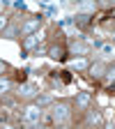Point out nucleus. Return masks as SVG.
I'll use <instances>...</instances> for the list:
<instances>
[{"label": "nucleus", "instance_id": "obj_1", "mask_svg": "<svg viewBox=\"0 0 115 129\" xmlns=\"http://www.w3.org/2000/svg\"><path fill=\"white\" fill-rule=\"evenodd\" d=\"M48 115H51V122H53V124H69L71 118H74V106H71V102H67V99L53 102L51 108H48Z\"/></svg>", "mask_w": 115, "mask_h": 129}, {"label": "nucleus", "instance_id": "obj_2", "mask_svg": "<svg viewBox=\"0 0 115 129\" xmlns=\"http://www.w3.org/2000/svg\"><path fill=\"white\" fill-rule=\"evenodd\" d=\"M44 113H46V111H44L39 104H35V102H25L21 122H23V124H39L42 118H44Z\"/></svg>", "mask_w": 115, "mask_h": 129}, {"label": "nucleus", "instance_id": "obj_3", "mask_svg": "<svg viewBox=\"0 0 115 129\" xmlns=\"http://www.w3.org/2000/svg\"><path fill=\"white\" fill-rule=\"evenodd\" d=\"M42 25H44V16L42 14H30V16H25V21L21 23V35L23 37L25 35H32V32L42 30Z\"/></svg>", "mask_w": 115, "mask_h": 129}, {"label": "nucleus", "instance_id": "obj_4", "mask_svg": "<svg viewBox=\"0 0 115 129\" xmlns=\"http://www.w3.org/2000/svg\"><path fill=\"white\" fill-rule=\"evenodd\" d=\"M92 94L90 92H85V90H81V92H76V97L71 99V106H74V113H85L90 106H92Z\"/></svg>", "mask_w": 115, "mask_h": 129}, {"label": "nucleus", "instance_id": "obj_5", "mask_svg": "<svg viewBox=\"0 0 115 129\" xmlns=\"http://www.w3.org/2000/svg\"><path fill=\"white\" fill-rule=\"evenodd\" d=\"M46 55L51 58V60H55V62H67L69 51H67V46H64V44H48Z\"/></svg>", "mask_w": 115, "mask_h": 129}, {"label": "nucleus", "instance_id": "obj_6", "mask_svg": "<svg viewBox=\"0 0 115 129\" xmlns=\"http://www.w3.org/2000/svg\"><path fill=\"white\" fill-rule=\"evenodd\" d=\"M90 44L88 42H83V39H71L69 42V46H67V51H69V55H76V58H81V55H88L90 53Z\"/></svg>", "mask_w": 115, "mask_h": 129}, {"label": "nucleus", "instance_id": "obj_7", "mask_svg": "<svg viewBox=\"0 0 115 129\" xmlns=\"http://www.w3.org/2000/svg\"><path fill=\"white\" fill-rule=\"evenodd\" d=\"M85 74H88V78H90V81H104L106 64H104V62H99V60H94V62H90V64H88Z\"/></svg>", "mask_w": 115, "mask_h": 129}, {"label": "nucleus", "instance_id": "obj_8", "mask_svg": "<svg viewBox=\"0 0 115 129\" xmlns=\"http://www.w3.org/2000/svg\"><path fill=\"white\" fill-rule=\"evenodd\" d=\"M42 42H44V32H42V30L32 32V35H25V37H23V51H25V53L35 51V48H37Z\"/></svg>", "mask_w": 115, "mask_h": 129}, {"label": "nucleus", "instance_id": "obj_9", "mask_svg": "<svg viewBox=\"0 0 115 129\" xmlns=\"http://www.w3.org/2000/svg\"><path fill=\"white\" fill-rule=\"evenodd\" d=\"M21 97L23 102H35V97L39 94V88L35 85V83H23L21 88H19V92H16Z\"/></svg>", "mask_w": 115, "mask_h": 129}, {"label": "nucleus", "instance_id": "obj_10", "mask_svg": "<svg viewBox=\"0 0 115 129\" xmlns=\"http://www.w3.org/2000/svg\"><path fill=\"white\" fill-rule=\"evenodd\" d=\"M85 124H90V127H101L104 124V115H101V111H92V106L85 111Z\"/></svg>", "mask_w": 115, "mask_h": 129}, {"label": "nucleus", "instance_id": "obj_11", "mask_svg": "<svg viewBox=\"0 0 115 129\" xmlns=\"http://www.w3.org/2000/svg\"><path fill=\"white\" fill-rule=\"evenodd\" d=\"M12 90H14V81L7 74H0V99L7 97V94H12Z\"/></svg>", "mask_w": 115, "mask_h": 129}, {"label": "nucleus", "instance_id": "obj_12", "mask_svg": "<svg viewBox=\"0 0 115 129\" xmlns=\"http://www.w3.org/2000/svg\"><path fill=\"white\" fill-rule=\"evenodd\" d=\"M88 64H90L88 55H81V58L69 60V69H71V72H85V69H88Z\"/></svg>", "mask_w": 115, "mask_h": 129}, {"label": "nucleus", "instance_id": "obj_13", "mask_svg": "<svg viewBox=\"0 0 115 129\" xmlns=\"http://www.w3.org/2000/svg\"><path fill=\"white\" fill-rule=\"evenodd\" d=\"M74 23H76L78 28H83V30H85V28H90V25H92V14H88V12H85V14H76Z\"/></svg>", "mask_w": 115, "mask_h": 129}, {"label": "nucleus", "instance_id": "obj_14", "mask_svg": "<svg viewBox=\"0 0 115 129\" xmlns=\"http://www.w3.org/2000/svg\"><path fill=\"white\" fill-rule=\"evenodd\" d=\"M35 104H39L42 108H46V106H51V104H53V97H51V94H46V92H39V94L35 97Z\"/></svg>", "mask_w": 115, "mask_h": 129}, {"label": "nucleus", "instance_id": "obj_15", "mask_svg": "<svg viewBox=\"0 0 115 129\" xmlns=\"http://www.w3.org/2000/svg\"><path fill=\"white\" fill-rule=\"evenodd\" d=\"M104 81H106V85H115V64H110V67H108V64H106V74H104Z\"/></svg>", "mask_w": 115, "mask_h": 129}, {"label": "nucleus", "instance_id": "obj_16", "mask_svg": "<svg viewBox=\"0 0 115 129\" xmlns=\"http://www.w3.org/2000/svg\"><path fill=\"white\" fill-rule=\"evenodd\" d=\"M9 21H12V19H9V16H7V14H3V12H0V35H3V32H5V28L9 25Z\"/></svg>", "mask_w": 115, "mask_h": 129}, {"label": "nucleus", "instance_id": "obj_17", "mask_svg": "<svg viewBox=\"0 0 115 129\" xmlns=\"http://www.w3.org/2000/svg\"><path fill=\"white\" fill-rule=\"evenodd\" d=\"M99 5H101L104 9H113V7H115V0H99Z\"/></svg>", "mask_w": 115, "mask_h": 129}, {"label": "nucleus", "instance_id": "obj_18", "mask_svg": "<svg viewBox=\"0 0 115 129\" xmlns=\"http://www.w3.org/2000/svg\"><path fill=\"white\" fill-rule=\"evenodd\" d=\"M7 72H9V64H7L3 58H0V74H7Z\"/></svg>", "mask_w": 115, "mask_h": 129}, {"label": "nucleus", "instance_id": "obj_19", "mask_svg": "<svg viewBox=\"0 0 115 129\" xmlns=\"http://www.w3.org/2000/svg\"><path fill=\"white\" fill-rule=\"evenodd\" d=\"M85 3H88V0H71L74 7H85Z\"/></svg>", "mask_w": 115, "mask_h": 129}]
</instances>
